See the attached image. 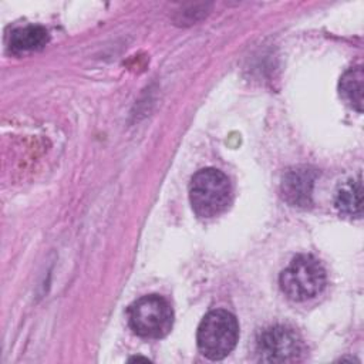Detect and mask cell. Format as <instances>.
Instances as JSON below:
<instances>
[{
    "mask_svg": "<svg viewBox=\"0 0 364 364\" xmlns=\"http://www.w3.org/2000/svg\"><path fill=\"white\" fill-rule=\"evenodd\" d=\"M48 41V33L41 26L16 28L10 36V48L14 53H30L43 48Z\"/></svg>",
    "mask_w": 364,
    "mask_h": 364,
    "instance_id": "cell-8",
    "label": "cell"
},
{
    "mask_svg": "<svg viewBox=\"0 0 364 364\" xmlns=\"http://www.w3.org/2000/svg\"><path fill=\"white\" fill-rule=\"evenodd\" d=\"M304 346L296 330L277 324L264 328L256 344L259 358L266 363H293L300 360Z\"/></svg>",
    "mask_w": 364,
    "mask_h": 364,
    "instance_id": "cell-5",
    "label": "cell"
},
{
    "mask_svg": "<svg viewBox=\"0 0 364 364\" xmlns=\"http://www.w3.org/2000/svg\"><path fill=\"white\" fill-rule=\"evenodd\" d=\"M232 199L228 176L215 168L198 171L189 183V200L193 212L200 218H215L226 210Z\"/></svg>",
    "mask_w": 364,
    "mask_h": 364,
    "instance_id": "cell-1",
    "label": "cell"
},
{
    "mask_svg": "<svg viewBox=\"0 0 364 364\" xmlns=\"http://www.w3.org/2000/svg\"><path fill=\"white\" fill-rule=\"evenodd\" d=\"M326 270L311 255H297L279 277L282 291L293 301H306L326 287Z\"/></svg>",
    "mask_w": 364,
    "mask_h": 364,
    "instance_id": "cell-3",
    "label": "cell"
},
{
    "mask_svg": "<svg viewBox=\"0 0 364 364\" xmlns=\"http://www.w3.org/2000/svg\"><path fill=\"white\" fill-rule=\"evenodd\" d=\"M336 208L340 213L350 218H360L363 213V183L361 176L357 181H347L336 195Z\"/></svg>",
    "mask_w": 364,
    "mask_h": 364,
    "instance_id": "cell-7",
    "label": "cell"
},
{
    "mask_svg": "<svg viewBox=\"0 0 364 364\" xmlns=\"http://www.w3.org/2000/svg\"><path fill=\"white\" fill-rule=\"evenodd\" d=\"M129 327L144 338H162L173 324V310L166 299L146 294L136 299L127 310Z\"/></svg>",
    "mask_w": 364,
    "mask_h": 364,
    "instance_id": "cell-4",
    "label": "cell"
},
{
    "mask_svg": "<svg viewBox=\"0 0 364 364\" xmlns=\"http://www.w3.org/2000/svg\"><path fill=\"white\" fill-rule=\"evenodd\" d=\"M314 175L310 169L299 166L284 173L282 181L283 198L294 206H307L310 203Z\"/></svg>",
    "mask_w": 364,
    "mask_h": 364,
    "instance_id": "cell-6",
    "label": "cell"
},
{
    "mask_svg": "<svg viewBox=\"0 0 364 364\" xmlns=\"http://www.w3.org/2000/svg\"><path fill=\"white\" fill-rule=\"evenodd\" d=\"M239 340V324L228 310H212L200 320L196 331L199 351L209 360H222L233 351Z\"/></svg>",
    "mask_w": 364,
    "mask_h": 364,
    "instance_id": "cell-2",
    "label": "cell"
},
{
    "mask_svg": "<svg viewBox=\"0 0 364 364\" xmlns=\"http://www.w3.org/2000/svg\"><path fill=\"white\" fill-rule=\"evenodd\" d=\"M363 67L357 65L347 70L340 78V95L355 111H363Z\"/></svg>",
    "mask_w": 364,
    "mask_h": 364,
    "instance_id": "cell-9",
    "label": "cell"
}]
</instances>
